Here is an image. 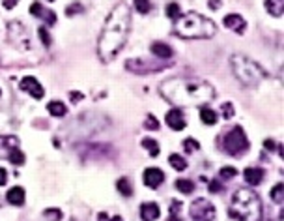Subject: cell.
<instances>
[{"instance_id":"obj_1","label":"cell","mask_w":284,"mask_h":221,"mask_svg":"<svg viewBox=\"0 0 284 221\" xmlns=\"http://www.w3.org/2000/svg\"><path fill=\"white\" fill-rule=\"evenodd\" d=\"M131 26V9L127 2H118L110 9L107 21L103 24L99 41H97V54L103 62L114 60L125 45V39Z\"/></svg>"},{"instance_id":"obj_2","label":"cell","mask_w":284,"mask_h":221,"mask_svg":"<svg viewBox=\"0 0 284 221\" xmlns=\"http://www.w3.org/2000/svg\"><path fill=\"white\" fill-rule=\"evenodd\" d=\"M159 94L169 103L178 107L206 105L215 98V90L211 84L192 77H172L163 81L159 86Z\"/></svg>"},{"instance_id":"obj_3","label":"cell","mask_w":284,"mask_h":221,"mask_svg":"<svg viewBox=\"0 0 284 221\" xmlns=\"http://www.w3.org/2000/svg\"><path fill=\"white\" fill-rule=\"evenodd\" d=\"M215 32L217 24L196 11L180 13L174 19V34L184 39H207L213 38Z\"/></svg>"},{"instance_id":"obj_4","label":"cell","mask_w":284,"mask_h":221,"mask_svg":"<svg viewBox=\"0 0 284 221\" xmlns=\"http://www.w3.org/2000/svg\"><path fill=\"white\" fill-rule=\"evenodd\" d=\"M228 216L238 221H262L264 216L262 199L253 190H238L230 199Z\"/></svg>"},{"instance_id":"obj_5","label":"cell","mask_w":284,"mask_h":221,"mask_svg":"<svg viewBox=\"0 0 284 221\" xmlns=\"http://www.w3.org/2000/svg\"><path fill=\"white\" fill-rule=\"evenodd\" d=\"M230 68L234 71L236 79L239 83L245 84V86H256L266 77V71L256 62L243 56V54H232Z\"/></svg>"},{"instance_id":"obj_6","label":"cell","mask_w":284,"mask_h":221,"mask_svg":"<svg viewBox=\"0 0 284 221\" xmlns=\"http://www.w3.org/2000/svg\"><path fill=\"white\" fill-rule=\"evenodd\" d=\"M224 150L230 154V156H241L249 150V139H247L245 131L241 126H236L232 131H228L223 139Z\"/></svg>"},{"instance_id":"obj_7","label":"cell","mask_w":284,"mask_h":221,"mask_svg":"<svg viewBox=\"0 0 284 221\" xmlns=\"http://www.w3.org/2000/svg\"><path fill=\"white\" fill-rule=\"evenodd\" d=\"M189 216L192 221H213L215 220V206L207 199H196L189 206Z\"/></svg>"},{"instance_id":"obj_8","label":"cell","mask_w":284,"mask_h":221,"mask_svg":"<svg viewBox=\"0 0 284 221\" xmlns=\"http://www.w3.org/2000/svg\"><path fill=\"white\" fill-rule=\"evenodd\" d=\"M8 38L15 43L17 47H23V49H30V39H28V32L21 23L11 21L8 24Z\"/></svg>"},{"instance_id":"obj_9","label":"cell","mask_w":284,"mask_h":221,"mask_svg":"<svg viewBox=\"0 0 284 221\" xmlns=\"http://www.w3.org/2000/svg\"><path fill=\"white\" fill-rule=\"evenodd\" d=\"M19 86H21V90L30 94L32 98H36V99H41L43 94H45L43 86H41V84L38 83V79H34V77H24V79H21Z\"/></svg>"},{"instance_id":"obj_10","label":"cell","mask_w":284,"mask_h":221,"mask_svg":"<svg viewBox=\"0 0 284 221\" xmlns=\"http://www.w3.org/2000/svg\"><path fill=\"white\" fill-rule=\"evenodd\" d=\"M17 148H19V139L13 135H0V160H8Z\"/></svg>"},{"instance_id":"obj_11","label":"cell","mask_w":284,"mask_h":221,"mask_svg":"<svg viewBox=\"0 0 284 221\" xmlns=\"http://www.w3.org/2000/svg\"><path fill=\"white\" fill-rule=\"evenodd\" d=\"M185 124H187L185 122V116L180 109H172V111L167 113V126H169L170 130L182 131L185 128Z\"/></svg>"},{"instance_id":"obj_12","label":"cell","mask_w":284,"mask_h":221,"mask_svg":"<svg viewBox=\"0 0 284 221\" xmlns=\"http://www.w3.org/2000/svg\"><path fill=\"white\" fill-rule=\"evenodd\" d=\"M165 180V175H163L161 169H155V167H150L144 171V184H146L148 188H159Z\"/></svg>"},{"instance_id":"obj_13","label":"cell","mask_w":284,"mask_h":221,"mask_svg":"<svg viewBox=\"0 0 284 221\" xmlns=\"http://www.w3.org/2000/svg\"><path fill=\"white\" fill-rule=\"evenodd\" d=\"M30 13H32V15L39 17V19H43L47 24L56 23V13H54V11H51V9H45V8H43V4H39V2H34V4H32Z\"/></svg>"},{"instance_id":"obj_14","label":"cell","mask_w":284,"mask_h":221,"mask_svg":"<svg viewBox=\"0 0 284 221\" xmlns=\"http://www.w3.org/2000/svg\"><path fill=\"white\" fill-rule=\"evenodd\" d=\"M223 23H224V26H226V28L238 32V34H243V32H245V28H247L245 19H243L241 15H238V13H230V15H226Z\"/></svg>"},{"instance_id":"obj_15","label":"cell","mask_w":284,"mask_h":221,"mask_svg":"<svg viewBox=\"0 0 284 221\" xmlns=\"http://www.w3.org/2000/svg\"><path fill=\"white\" fill-rule=\"evenodd\" d=\"M159 205L157 203H144L140 205V218L142 221H155L159 218Z\"/></svg>"},{"instance_id":"obj_16","label":"cell","mask_w":284,"mask_h":221,"mask_svg":"<svg viewBox=\"0 0 284 221\" xmlns=\"http://www.w3.org/2000/svg\"><path fill=\"white\" fill-rule=\"evenodd\" d=\"M243 176H245V182L249 184V186H258V184L264 180V171L258 167H249L245 169V173H243Z\"/></svg>"},{"instance_id":"obj_17","label":"cell","mask_w":284,"mask_h":221,"mask_svg":"<svg viewBox=\"0 0 284 221\" xmlns=\"http://www.w3.org/2000/svg\"><path fill=\"white\" fill-rule=\"evenodd\" d=\"M6 199H8L9 205L21 206L24 203V190H23V188H19V186H15V188H11V190L8 191Z\"/></svg>"},{"instance_id":"obj_18","label":"cell","mask_w":284,"mask_h":221,"mask_svg":"<svg viewBox=\"0 0 284 221\" xmlns=\"http://www.w3.org/2000/svg\"><path fill=\"white\" fill-rule=\"evenodd\" d=\"M152 53H154L155 56L163 58V60H169V58H172V49H170L167 43H161V41H155L154 45H152Z\"/></svg>"},{"instance_id":"obj_19","label":"cell","mask_w":284,"mask_h":221,"mask_svg":"<svg viewBox=\"0 0 284 221\" xmlns=\"http://www.w3.org/2000/svg\"><path fill=\"white\" fill-rule=\"evenodd\" d=\"M266 9L273 17H281L284 11V0H266Z\"/></svg>"},{"instance_id":"obj_20","label":"cell","mask_w":284,"mask_h":221,"mask_svg":"<svg viewBox=\"0 0 284 221\" xmlns=\"http://www.w3.org/2000/svg\"><path fill=\"white\" fill-rule=\"evenodd\" d=\"M200 120L207 126H213L217 122V113L213 109H209V107H202L200 109Z\"/></svg>"},{"instance_id":"obj_21","label":"cell","mask_w":284,"mask_h":221,"mask_svg":"<svg viewBox=\"0 0 284 221\" xmlns=\"http://www.w3.org/2000/svg\"><path fill=\"white\" fill-rule=\"evenodd\" d=\"M47 111H49L53 116H64L68 113V107L64 105L62 101H51V103L47 105Z\"/></svg>"},{"instance_id":"obj_22","label":"cell","mask_w":284,"mask_h":221,"mask_svg":"<svg viewBox=\"0 0 284 221\" xmlns=\"http://www.w3.org/2000/svg\"><path fill=\"white\" fill-rule=\"evenodd\" d=\"M116 188H118V191L122 193L123 197H131L133 195V186H131L129 178H120L116 182Z\"/></svg>"},{"instance_id":"obj_23","label":"cell","mask_w":284,"mask_h":221,"mask_svg":"<svg viewBox=\"0 0 284 221\" xmlns=\"http://www.w3.org/2000/svg\"><path fill=\"white\" fill-rule=\"evenodd\" d=\"M169 163L172 167L176 169V171H185L187 169V161L180 156V154H170L169 156Z\"/></svg>"},{"instance_id":"obj_24","label":"cell","mask_w":284,"mask_h":221,"mask_svg":"<svg viewBox=\"0 0 284 221\" xmlns=\"http://www.w3.org/2000/svg\"><path fill=\"white\" fill-rule=\"evenodd\" d=\"M142 146L148 150V154L152 156V158H155V156H159V145H157V141H154V139H142Z\"/></svg>"},{"instance_id":"obj_25","label":"cell","mask_w":284,"mask_h":221,"mask_svg":"<svg viewBox=\"0 0 284 221\" xmlns=\"http://www.w3.org/2000/svg\"><path fill=\"white\" fill-rule=\"evenodd\" d=\"M176 190L180 191V193H192L194 191V184L191 182V180H187V178H180L176 182Z\"/></svg>"},{"instance_id":"obj_26","label":"cell","mask_w":284,"mask_h":221,"mask_svg":"<svg viewBox=\"0 0 284 221\" xmlns=\"http://www.w3.org/2000/svg\"><path fill=\"white\" fill-rule=\"evenodd\" d=\"M283 191H284V184L283 182H279L275 186V188H273V190H271V199H273V201H275L277 205H281L283 206Z\"/></svg>"},{"instance_id":"obj_27","label":"cell","mask_w":284,"mask_h":221,"mask_svg":"<svg viewBox=\"0 0 284 221\" xmlns=\"http://www.w3.org/2000/svg\"><path fill=\"white\" fill-rule=\"evenodd\" d=\"M135 8H137L138 13L146 15V13L152 11V2L150 0H135Z\"/></svg>"},{"instance_id":"obj_28","label":"cell","mask_w":284,"mask_h":221,"mask_svg":"<svg viewBox=\"0 0 284 221\" xmlns=\"http://www.w3.org/2000/svg\"><path fill=\"white\" fill-rule=\"evenodd\" d=\"M180 210H182V203L180 201H172L170 205V220L169 221H184L180 218Z\"/></svg>"},{"instance_id":"obj_29","label":"cell","mask_w":284,"mask_h":221,"mask_svg":"<svg viewBox=\"0 0 284 221\" xmlns=\"http://www.w3.org/2000/svg\"><path fill=\"white\" fill-rule=\"evenodd\" d=\"M43 216H45V220H49V221H60L62 220V212L58 210V208H47L45 212H43Z\"/></svg>"},{"instance_id":"obj_30","label":"cell","mask_w":284,"mask_h":221,"mask_svg":"<svg viewBox=\"0 0 284 221\" xmlns=\"http://www.w3.org/2000/svg\"><path fill=\"white\" fill-rule=\"evenodd\" d=\"M236 175H238V171L234 167H223L221 169V173H219L221 180H230V178H234Z\"/></svg>"},{"instance_id":"obj_31","label":"cell","mask_w":284,"mask_h":221,"mask_svg":"<svg viewBox=\"0 0 284 221\" xmlns=\"http://www.w3.org/2000/svg\"><path fill=\"white\" fill-rule=\"evenodd\" d=\"M83 9H85V8H83V4H81V2H73V4H69L68 8H66V13L71 17V15H77V13H81Z\"/></svg>"},{"instance_id":"obj_32","label":"cell","mask_w":284,"mask_h":221,"mask_svg":"<svg viewBox=\"0 0 284 221\" xmlns=\"http://www.w3.org/2000/svg\"><path fill=\"white\" fill-rule=\"evenodd\" d=\"M184 148L187 150V152H196V150H200V145L194 141V139H185Z\"/></svg>"},{"instance_id":"obj_33","label":"cell","mask_w":284,"mask_h":221,"mask_svg":"<svg viewBox=\"0 0 284 221\" xmlns=\"http://www.w3.org/2000/svg\"><path fill=\"white\" fill-rule=\"evenodd\" d=\"M144 128L146 130H159V122L154 115H148L146 116V122H144Z\"/></svg>"},{"instance_id":"obj_34","label":"cell","mask_w":284,"mask_h":221,"mask_svg":"<svg viewBox=\"0 0 284 221\" xmlns=\"http://www.w3.org/2000/svg\"><path fill=\"white\" fill-rule=\"evenodd\" d=\"M38 34H39V38H41V41H43V45L51 47V36H49V30H47L45 26L38 28Z\"/></svg>"},{"instance_id":"obj_35","label":"cell","mask_w":284,"mask_h":221,"mask_svg":"<svg viewBox=\"0 0 284 221\" xmlns=\"http://www.w3.org/2000/svg\"><path fill=\"white\" fill-rule=\"evenodd\" d=\"M167 15H169L170 19H176V17L180 15V6H178L176 2H172V4L167 6Z\"/></svg>"},{"instance_id":"obj_36","label":"cell","mask_w":284,"mask_h":221,"mask_svg":"<svg viewBox=\"0 0 284 221\" xmlns=\"http://www.w3.org/2000/svg\"><path fill=\"white\" fill-rule=\"evenodd\" d=\"M221 111H223V116L226 120L234 116V107H232V103H223V105H221Z\"/></svg>"},{"instance_id":"obj_37","label":"cell","mask_w":284,"mask_h":221,"mask_svg":"<svg viewBox=\"0 0 284 221\" xmlns=\"http://www.w3.org/2000/svg\"><path fill=\"white\" fill-rule=\"evenodd\" d=\"M97 221H123L120 216H114V218H110L107 212H101L99 216H97Z\"/></svg>"},{"instance_id":"obj_38","label":"cell","mask_w":284,"mask_h":221,"mask_svg":"<svg viewBox=\"0 0 284 221\" xmlns=\"http://www.w3.org/2000/svg\"><path fill=\"white\" fill-rule=\"evenodd\" d=\"M19 4V0H2V6L6 9H13Z\"/></svg>"},{"instance_id":"obj_39","label":"cell","mask_w":284,"mask_h":221,"mask_svg":"<svg viewBox=\"0 0 284 221\" xmlns=\"http://www.w3.org/2000/svg\"><path fill=\"white\" fill-rule=\"evenodd\" d=\"M6 182H8V173H6V169L0 167V186H4Z\"/></svg>"},{"instance_id":"obj_40","label":"cell","mask_w":284,"mask_h":221,"mask_svg":"<svg viewBox=\"0 0 284 221\" xmlns=\"http://www.w3.org/2000/svg\"><path fill=\"white\" fill-rule=\"evenodd\" d=\"M221 190H223V188H221V184L219 182H215V180L209 182V191H211V193H217V191H221Z\"/></svg>"},{"instance_id":"obj_41","label":"cell","mask_w":284,"mask_h":221,"mask_svg":"<svg viewBox=\"0 0 284 221\" xmlns=\"http://www.w3.org/2000/svg\"><path fill=\"white\" fill-rule=\"evenodd\" d=\"M207 6H209L211 9H219L221 8V0H209V2H207Z\"/></svg>"},{"instance_id":"obj_42","label":"cell","mask_w":284,"mask_h":221,"mask_svg":"<svg viewBox=\"0 0 284 221\" xmlns=\"http://www.w3.org/2000/svg\"><path fill=\"white\" fill-rule=\"evenodd\" d=\"M266 148H269V150H275V143H273V141H266Z\"/></svg>"},{"instance_id":"obj_43","label":"cell","mask_w":284,"mask_h":221,"mask_svg":"<svg viewBox=\"0 0 284 221\" xmlns=\"http://www.w3.org/2000/svg\"><path fill=\"white\" fill-rule=\"evenodd\" d=\"M83 98V96H81V94H75V92H73V94H71V99H73V101H77V99H81Z\"/></svg>"},{"instance_id":"obj_44","label":"cell","mask_w":284,"mask_h":221,"mask_svg":"<svg viewBox=\"0 0 284 221\" xmlns=\"http://www.w3.org/2000/svg\"><path fill=\"white\" fill-rule=\"evenodd\" d=\"M0 94H2V92H0Z\"/></svg>"},{"instance_id":"obj_45","label":"cell","mask_w":284,"mask_h":221,"mask_svg":"<svg viewBox=\"0 0 284 221\" xmlns=\"http://www.w3.org/2000/svg\"><path fill=\"white\" fill-rule=\"evenodd\" d=\"M51 2H53V0H51Z\"/></svg>"}]
</instances>
